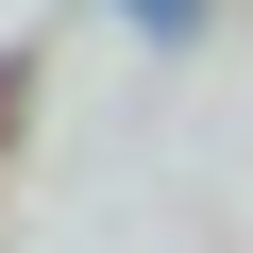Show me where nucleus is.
Wrapping results in <instances>:
<instances>
[{"mask_svg":"<svg viewBox=\"0 0 253 253\" xmlns=\"http://www.w3.org/2000/svg\"><path fill=\"white\" fill-rule=\"evenodd\" d=\"M135 17H152V34H186V0H135Z\"/></svg>","mask_w":253,"mask_h":253,"instance_id":"nucleus-1","label":"nucleus"}]
</instances>
